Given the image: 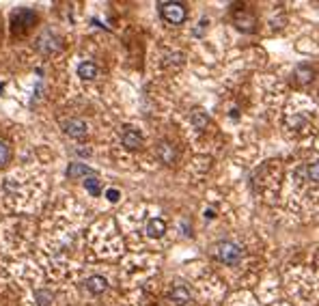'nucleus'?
<instances>
[{"label":"nucleus","mask_w":319,"mask_h":306,"mask_svg":"<svg viewBox=\"0 0 319 306\" xmlns=\"http://www.w3.org/2000/svg\"><path fill=\"white\" fill-rule=\"evenodd\" d=\"M157 158L162 160L164 164H173L175 162V149L169 142H160L157 144Z\"/></svg>","instance_id":"nucleus-12"},{"label":"nucleus","mask_w":319,"mask_h":306,"mask_svg":"<svg viewBox=\"0 0 319 306\" xmlns=\"http://www.w3.org/2000/svg\"><path fill=\"white\" fill-rule=\"evenodd\" d=\"M121 142H123V147L125 149H138L140 144H142V134L138 130H134V127H125L123 130V136H121Z\"/></svg>","instance_id":"nucleus-6"},{"label":"nucleus","mask_w":319,"mask_h":306,"mask_svg":"<svg viewBox=\"0 0 319 306\" xmlns=\"http://www.w3.org/2000/svg\"><path fill=\"white\" fill-rule=\"evenodd\" d=\"M160 13L169 24H181L188 18V9L183 3H175V0H169V3H160Z\"/></svg>","instance_id":"nucleus-3"},{"label":"nucleus","mask_w":319,"mask_h":306,"mask_svg":"<svg viewBox=\"0 0 319 306\" xmlns=\"http://www.w3.org/2000/svg\"><path fill=\"white\" fill-rule=\"evenodd\" d=\"M192 123H194L196 130H205L207 123H209V117H207L203 110H194L192 112Z\"/></svg>","instance_id":"nucleus-14"},{"label":"nucleus","mask_w":319,"mask_h":306,"mask_svg":"<svg viewBox=\"0 0 319 306\" xmlns=\"http://www.w3.org/2000/svg\"><path fill=\"white\" fill-rule=\"evenodd\" d=\"M78 78H82V80H95L97 78V65L91 61H82L78 65Z\"/></svg>","instance_id":"nucleus-11"},{"label":"nucleus","mask_w":319,"mask_h":306,"mask_svg":"<svg viewBox=\"0 0 319 306\" xmlns=\"http://www.w3.org/2000/svg\"><path fill=\"white\" fill-rule=\"evenodd\" d=\"M9 160H11V149H9V144H7L5 140H0V168L9 164Z\"/></svg>","instance_id":"nucleus-15"},{"label":"nucleus","mask_w":319,"mask_h":306,"mask_svg":"<svg viewBox=\"0 0 319 306\" xmlns=\"http://www.w3.org/2000/svg\"><path fill=\"white\" fill-rule=\"evenodd\" d=\"M84 188H86V192H89L91 196H99L101 194V181L97 179V177H86L84 179Z\"/></svg>","instance_id":"nucleus-13"},{"label":"nucleus","mask_w":319,"mask_h":306,"mask_svg":"<svg viewBox=\"0 0 319 306\" xmlns=\"http://www.w3.org/2000/svg\"><path fill=\"white\" fill-rule=\"evenodd\" d=\"M306 175H308V181H319V160H315V162H310L306 166Z\"/></svg>","instance_id":"nucleus-17"},{"label":"nucleus","mask_w":319,"mask_h":306,"mask_svg":"<svg viewBox=\"0 0 319 306\" xmlns=\"http://www.w3.org/2000/svg\"><path fill=\"white\" fill-rule=\"evenodd\" d=\"M106 198L110 200V203H117V200L121 198V192H119L117 188H110V190H106Z\"/></svg>","instance_id":"nucleus-18"},{"label":"nucleus","mask_w":319,"mask_h":306,"mask_svg":"<svg viewBox=\"0 0 319 306\" xmlns=\"http://www.w3.org/2000/svg\"><path fill=\"white\" fill-rule=\"evenodd\" d=\"M205 218H207V220L214 218V209H207V212H205Z\"/></svg>","instance_id":"nucleus-19"},{"label":"nucleus","mask_w":319,"mask_h":306,"mask_svg":"<svg viewBox=\"0 0 319 306\" xmlns=\"http://www.w3.org/2000/svg\"><path fill=\"white\" fill-rule=\"evenodd\" d=\"M35 22H37V13L33 9H26V7L15 9L11 13V30L15 35H24L26 30L35 26Z\"/></svg>","instance_id":"nucleus-2"},{"label":"nucleus","mask_w":319,"mask_h":306,"mask_svg":"<svg viewBox=\"0 0 319 306\" xmlns=\"http://www.w3.org/2000/svg\"><path fill=\"white\" fill-rule=\"evenodd\" d=\"M84 285H86V289H89L93 295H99V293H103L108 289V280L103 276H89Z\"/></svg>","instance_id":"nucleus-10"},{"label":"nucleus","mask_w":319,"mask_h":306,"mask_svg":"<svg viewBox=\"0 0 319 306\" xmlns=\"http://www.w3.org/2000/svg\"><path fill=\"white\" fill-rule=\"evenodd\" d=\"M145 233H147L149 237H153V239L162 237L164 233H166V222L162 218H151L147 222V227H145Z\"/></svg>","instance_id":"nucleus-8"},{"label":"nucleus","mask_w":319,"mask_h":306,"mask_svg":"<svg viewBox=\"0 0 319 306\" xmlns=\"http://www.w3.org/2000/svg\"><path fill=\"white\" fill-rule=\"evenodd\" d=\"M214 254H216V259L225 265H237L242 261V246L235 244V241H229V239H222L216 244L214 248Z\"/></svg>","instance_id":"nucleus-1"},{"label":"nucleus","mask_w":319,"mask_h":306,"mask_svg":"<svg viewBox=\"0 0 319 306\" xmlns=\"http://www.w3.org/2000/svg\"><path fill=\"white\" fill-rule=\"evenodd\" d=\"M233 22L235 26L242 30V33H250L254 28V24H257V18L250 13V11H235L233 13Z\"/></svg>","instance_id":"nucleus-5"},{"label":"nucleus","mask_w":319,"mask_h":306,"mask_svg":"<svg viewBox=\"0 0 319 306\" xmlns=\"http://www.w3.org/2000/svg\"><path fill=\"white\" fill-rule=\"evenodd\" d=\"M63 132H65L69 138L82 140L86 136V123L80 119H67V121H63Z\"/></svg>","instance_id":"nucleus-4"},{"label":"nucleus","mask_w":319,"mask_h":306,"mask_svg":"<svg viewBox=\"0 0 319 306\" xmlns=\"http://www.w3.org/2000/svg\"><path fill=\"white\" fill-rule=\"evenodd\" d=\"M169 297H171V302H175L177 306H183V304L190 302V289H188L186 285H175V287L171 289Z\"/></svg>","instance_id":"nucleus-7"},{"label":"nucleus","mask_w":319,"mask_h":306,"mask_svg":"<svg viewBox=\"0 0 319 306\" xmlns=\"http://www.w3.org/2000/svg\"><path fill=\"white\" fill-rule=\"evenodd\" d=\"M93 168H89L86 164H80V162H71L67 166V177L69 179H78V177H93Z\"/></svg>","instance_id":"nucleus-9"},{"label":"nucleus","mask_w":319,"mask_h":306,"mask_svg":"<svg viewBox=\"0 0 319 306\" xmlns=\"http://www.w3.org/2000/svg\"><path fill=\"white\" fill-rule=\"evenodd\" d=\"M35 300L39 302V306H50V302H52V291L39 289V291H35Z\"/></svg>","instance_id":"nucleus-16"}]
</instances>
